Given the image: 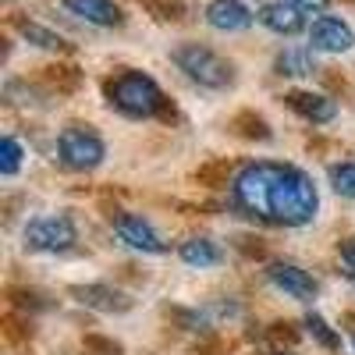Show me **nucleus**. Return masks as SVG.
<instances>
[{
  "label": "nucleus",
  "mask_w": 355,
  "mask_h": 355,
  "mask_svg": "<svg viewBox=\"0 0 355 355\" xmlns=\"http://www.w3.org/2000/svg\"><path fill=\"white\" fill-rule=\"evenodd\" d=\"M231 206L242 217L270 227H302L320 210V192L302 167L256 160L234 174Z\"/></svg>",
  "instance_id": "obj_1"
},
{
  "label": "nucleus",
  "mask_w": 355,
  "mask_h": 355,
  "mask_svg": "<svg viewBox=\"0 0 355 355\" xmlns=\"http://www.w3.org/2000/svg\"><path fill=\"white\" fill-rule=\"evenodd\" d=\"M107 103L125 117H171L164 89L135 68H121L114 78H107Z\"/></svg>",
  "instance_id": "obj_2"
},
{
  "label": "nucleus",
  "mask_w": 355,
  "mask_h": 355,
  "mask_svg": "<svg viewBox=\"0 0 355 355\" xmlns=\"http://www.w3.org/2000/svg\"><path fill=\"white\" fill-rule=\"evenodd\" d=\"M174 64L178 71H185L196 85L202 89H227L234 85V68L231 61H224V57L210 46H199V43H185V46H178L174 53Z\"/></svg>",
  "instance_id": "obj_3"
},
{
  "label": "nucleus",
  "mask_w": 355,
  "mask_h": 355,
  "mask_svg": "<svg viewBox=\"0 0 355 355\" xmlns=\"http://www.w3.org/2000/svg\"><path fill=\"white\" fill-rule=\"evenodd\" d=\"M107 157L103 139L89 128V125H68L61 135H57V160H61L68 171H96Z\"/></svg>",
  "instance_id": "obj_4"
},
{
  "label": "nucleus",
  "mask_w": 355,
  "mask_h": 355,
  "mask_svg": "<svg viewBox=\"0 0 355 355\" xmlns=\"http://www.w3.org/2000/svg\"><path fill=\"white\" fill-rule=\"evenodd\" d=\"M78 242L71 217H40L25 224V249L33 252H68Z\"/></svg>",
  "instance_id": "obj_5"
},
{
  "label": "nucleus",
  "mask_w": 355,
  "mask_h": 355,
  "mask_svg": "<svg viewBox=\"0 0 355 355\" xmlns=\"http://www.w3.org/2000/svg\"><path fill=\"white\" fill-rule=\"evenodd\" d=\"M114 231H117V239H121L125 245H132L139 252H153V256L167 252V242L153 231V224L135 217V214H117L114 217Z\"/></svg>",
  "instance_id": "obj_6"
},
{
  "label": "nucleus",
  "mask_w": 355,
  "mask_h": 355,
  "mask_svg": "<svg viewBox=\"0 0 355 355\" xmlns=\"http://www.w3.org/2000/svg\"><path fill=\"white\" fill-rule=\"evenodd\" d=\"M266 277H270L274 288H281L284 295H291V299H299V302H309L316 299V277L309 270H302V266H295V263H270L266 266Z\"/></svg>",
  "instance_id": "obj_7"
},
{
  "label": "nucleus",
  "mask_w": 355,
  "mask_h": 355,
  "mask_svg": "<svg viewBox=\"0 0 355 355\" xmlns=\"http://www.w3.org/2000/svg\"><path fill=\"white\" fill-rule=\"evenodd\" d=\"M309 43H313V50H323V53H345L355 46V33L348 21L323 15L309 25Z\"/></svg>",
  "instance_id": "obj_8"
},
{
  "label": "nucleus",
  "mask_w": 355,
  "mask_h": 355,
  "mask_svg": "<svg viewBox=\"0 0 355 355\" xmlns=\"http://www.w3.org/2000/svg\"><path fill=\"white\" fill-rule=\"evenodd\" d=\"M71 295H75V302L96 309V313H128V309H132L128 295L117 291V288H110V284H75Z\"/></svg>",
  "instance_id": "obj_9"
},
{
  "label": "nucleus",
  "mask_w": 355,
  "mask_h": 355,
  "mask_svg": "<svg viewBox=\"0 0 355 355\" xmlns=\"http://www.w3.org/2000/svg\"><path fill=\"white\" fill-rule=\"evenodd\" d=\"M256 18H259V25H266V28H270V33H277V36H295V33H302V28H306V11L295 8V4H288V0L263 4Z\"/></svg>",
  "instance_id": "obj_10"
},
{
  "label": "nucleus",
  "mask_w": 355,
  "mask_h": 355,
  "mask_svg": "<svg viewBox=\"0 0 355 355\" xmlns=\"http://www.w3.org/2000/svg\"><path fill=\"white\" fill-rule=\"evenodd\" d=\"M284 103L299 114V117L313 121V125H327V121H334V114H338V103H334L331 96L306 93V89H291V93L284 96Z\"/></svg>",
  "instance_id": "obj_11"
},
{
  "label": "nucleus",
  "mask_w": 355,
  "mask_h": 355,
  "mask_svg": "<svg viewBox=\"0 0 355 355\" xmlns=\"http://www.w3.org/2000/svg\"><path fill=\"white\" fill-rule=\"evenodd\" d=\"M206 21H210L217 33H242V28L252 25V11L242 4V0H210Z\"/></svg>",
  "instance_id": "obj_12"
},
{
  "label": "nucleus",
  "mask_w": 355,
  "mask_h": 355,
  "mask_svg": "<svg viewBox=\"0 0 355 355\" xmlns=\"http://www.w3.org/2000/svg\"><path fill=\"white\" fill-rule=\"evenodd\" d=\"M64 8L78 18H85L89 25H100V28H117L125 21L121 8L114 0H64Z\"/></svg>",
  "instance_id": "obj_13"
},
{
  "label": "nucleus",
  "mask_w": 355,
  "mask_h": 355,
  "mask_svg": "<svg viewBox=\"0 0 355 355\" xmlns=\"http://www.w3.org/2000/svg\"><path fill=\"white\" fill-rule=\"evenodd\" d=\"M274 71L288 75V78H306V75L316 71V57H313V50H302V46L281 50L277 61H274Z\"/></svg>",
  "instance_id": "obj_14"
},
{
  "label": "nucleus",
  "mask_w": 355,
  "mask_h": 355,
  "mask_svg": "<svg viewBox=\"0 0 355 355\" xmlns=\"http://www.w3.org/2000/svg\"><path fill=\"white\" fill-rule=\"evenodd\" d=\"M178 252H182V259L189 266H217L220 263V249L210 239H189V242H182Z\"/></svg>",
  "instance_id": "obj_15"
},
{
  "label": "nucleus",
  "mask_w": 355,
  "mask_h": 355,
  "mask_svg": "<svg viewBox=\"0 0 355 355\" xmlns=\"http://www.w3.org/2000/svg\"><path fill=\"white\" fill-rule=\"evenodd\" d=\"M15 28L28 40V43H36V46H43V50H68V43L57 36V33H50V28H43V25H36V21H25V18H15Z\"/></svg>",
  "instance_id": "obj_16"
},
{
  "label": "nucleus",
  "mask_w": 355,
  "mask_h": 355,
  "mask_svg": "<svg viewBox=\"0 0 355 355\" xmlns=\"http://www.w3.org/2000/svg\"><path fill=\"white\" fill-rule=\"evenodd\" d=\"M231 128H234V135H242V139H259V142H266V139H270V125H266L259 114H252V110L234 114Z\"/></svg>",
  "instance_id": "obj_17"
},
{
  "label": "nucleus",
  "mask_w": 355,
  "mask_h": 355,
  "mask_svg": "<svg viewBox=\"0 0 355 355\" xmlns=\"http://www.w3.org/2000/svg\"><path fill=\"white\" fill-rule=\"evenodd\" d=\"M306 331H309L323 348H327V352H338V348H341V334H334V331H331V323L323 320V316H316V313L306 316Z\"/></svg>",
  "instance_id": "obj_18"
},
{
  "label": "nucleus",
  "mask_w": 355,
  "mask_h": 355,
  "mask_svg": "<svg viewBox=\"0 0 355 355\" xmlns=\"http://www.w3.org/2000/svg\"><path fill=\"white\" fill-rule=\"evenodd\" d=\"M227 178H231V164L227 160H214V164H206V167L196 171V182L199 185H210V189L227 185Z\"/></svg>",
  "instance_id": "obj_19"
},
{
  "label": "nucleus",
  "mask_w": 355,
  "mask_h": 355,
  "mask_svg": "<svg viewBox=\"0 0 355 355\" xmlns=\"http://www.w3.org/2000/svg\"><path fill=\"white\" fill-rule=\"evenodd\" d=\"M331 185L338 196L355 199V164H334L331 167Z\"/></svg>",
  "instance_id": "obj_20"
},
{
  "label": "nucleus",
  "mask_w": 355,
  "mask_h": 355,
  "mask_svg": "<svg viewBox=\"0 0 355 355\" xmlns=\"http://www.w3.org/2000/svg\"><path fill=\"white\" fill-rule=\"evenodd\" d=\"M18 167H21V146L15 142V139H4L0 142V174H18Z\"/></svg>",
  "instance_id": "obj_21"
},
{
  "label": "nucleus",
  "mask_w": 355,
  "mask_h": 355,
  "mask_svg": "<svg viewBox=\"0 0 355 355\" xmlns=\"http://www.w3.org/2000/svg\"><path fill=\"white\" fill-rule=\"evenodd\" d=\"M46 78L61 89V93H71V89H78V82H82V75H78V68H64V64H57V68H46Z\"/></svg>",
  "instance_id": "obj_22"
},
{
  "label": "nucleus",
  "mask_w": 355,
  "mask_h": 355,
  "mask_svg": "<svg viewBox=\"0 0 355 355\" xmlns=\"http://www.w3.org/2000/svg\"><path fill=\"white\" fill-rule=\"evenodd\" d=\"M82 355H121V345L117 341H107V338H93L89 334L82 341Z\"/></svg>",
  "instance_id": "obj_23"
},
{
  "label": "nucleus",
  "mask_w": 355,
  "mask_h": 355,
  "mask_svg": "<svg viewBox=\"0 0 355 355\" xmlns=\"http://www.w3.org/2000/svg\"><path fill=\"white\" fill-rule=\"evenodd\" d=\"M266 338L277 341V345H295V341H299V331H295V323H270Z\"/></svg>",
  "instance_id": "obj_24"
},
{
  "label": "nucleus",
  "mask_w": 355,
  "mask_h": 355,
  "mask_svg": "<svg viewBox=\"0 0 355 355\" xmlns=\"http://www.w3.org/2000/svg\"><path fill=\"white\" fill-rule=\"evenodd\" d=\"M4 334H8V341H15V345L28 338V331L21 327V320H18L15 313H8V316H4Z\"/></svg>",
  "instance_id": "obj_25"
},
{
  "label": "nucleus",
  "mask_w": 355,
  "mask_h": 355,
  "mask_svg": "<svg viewBox=\"0 0 355 355\" xmlns=\"http://www.w3.org/2000/svg\"><path fill=\"white\" fill-rule=\"evenodd\" d=\"M341 263L348 266V277H355V239L341 242Z\"/></svg>",
  "instance_id": "obj_26"
},
{
  "label": "nucleus",
  "mask_w": 355,
  "mask_h": 355,
  "mask_svg": "<svg viewBox=\"0 0 355 355\" xmlns=\"http://www.w3.org/2000/svg\"><path fill=\"white\" fill-rule=\"evenodd\" d=\"M288 4L302 8V11H320V8H327V0H288Z\"/></svg>",
  "instance_id": "obj_27"
},
{
  "label": "nucleus",
  "mask_w": 355,
  "mask_h": 355,
  "mask_svg": "<svg viewBox=\"0 0 355 355\" xmlns=\"http://www.w3.org/2000/svg\"><path fill=\"white\" fill-rule=\"evenodd\" d=\"M348 323H355V313H348ZM352 345H355V334H352Z\"/></svg>",
  "instance_id": "obj_28"
},
{
  "label": "nucleus",
  "mask_w": 355,
  "mask_h": 355,
  "mask_svg": "<svg viewBox=\"0 0 355 355\" xmlns=\"http://www.w3.org/2000/svg\"><path fill=\"white\" fill-rule=\"evenodd\" d=\"M274 355H291V352H274Z\"/></svg>",
  "instance_id": "obj_29"
}]
</instances>
